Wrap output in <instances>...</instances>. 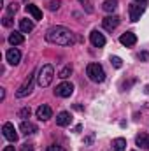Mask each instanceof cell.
<instances>
[{
    "label": "cell",
    "instance_id": "6da1fadb",
    "mask_svg": "<svg viewBox=\"0 0 149 151\" xmlns=\"http://www.w3.org/2000/svg\"><path fill=\"white\" fill-rule=\"evenodd\" d=\"M46 40L56 46H72L74 44V34L65 27H53L46 32Z\"/></svg>",
    "mask_w": 149,
    "mask_h": 151
},
{
    "label": "cell",
    "instance_id": "7a4b0ae2",
    "mask_svg": "<svg viewBox=\"0 0 149 151\" xmlns=\"http://www.w3.org/2000/svg\"><path fill=\"white\" fill-rule=\"evenodd\" d=\"M53 79H54V69H53V65L46 63V65H42V67L39 69L37 83H39V86H40V88L49 86V84L53 83Z\"/></svg>",
    "mask_w": 149,
    "mask_h": 151
},
{
    "label": "cell",
    "instance_id": "3957f363",
    "mask_svg": "<svg viewBox=\"0 0 149 151\" xmlns=\"http://www.w3.org/2000/svg\"><path fill=\"white\" fill-rule=\"evenodd\" d=\"M86 74L93 83H102L105 79V70H104V67L100 63H90L86 67Z\"/></svg>",
    "mask_w": 149,
    "mask_h": 151
},
{
    "label": "cell",
    "instance_id": "277c9868",
    "mask_svg": "<svg viewBox=\"0 0 149 151\" xmlns=\"http://www.w3.org/2000/svg\"><path fill=\"white\" fill-rule=\"evenodd\" d=\"M34 79H35V72H30V76L25 79V83L18 88V91H16V97L18 99H23V97H27L30 91H32V88H34Z\"/></svg>",
    "mask_w": 149,
    "mask_h": 151
},
{
    "label": "cell",
    "instance_id": "5b68a950",
    "mask_svg": "<svg viewBox=\"0 0 149 151\" xmlns=\"http://www.w3.org/2000/svg\"><path fill=\"white\" fill-rule=\"evenodd\" d=\"M72 93H74V84H72V83H67V81L60 83V84L56 86V90H54V95H56V97H62V99H67V97H70Z\"/></svg>",
    "mask_w": 149,
    "mask_h": 151
},
{
    "label": "cell",
    "instance_id": "8992f818",
    "mask_svg": "<svg viewBox=\"0 0 149 151\" xmlns=\"http://www.w3.org/2000/svg\"><path fill=\"white\" fill-rule=\"evenodd\" d=\"M2 132H4V137L7 141H11V142H16L18 141V132H16V128H14L12 123H4Z\"/></svg>",
    "mask_w": 149,
    "mask_h": 151
},
{
    "label": "cell",
    "instance_id": "52a82bcc",
    "mask_svg": "<svg viewBox=\"0 0 149 151\" xmlns=\"http://www.w3.org/2000/svg\"><path fill=\"white\" fill-rule=\"evenodd\" d=\"M5 60H7V63H11V65H18V63L21 62V53H19L16 47H11V49L5 53Z\"/></svg>",
    "mask_w": 149,
    "mask_h": 151
},
{
    "label": "cell",
    "instance_id": "ba28073f",
    "mask_svg": "<svg viewBox=\"0 0 149 151\" xmlns=\"http://www.w3.org/2000/svg\"><path fill=\"white\" fill-rule=\"evenodd\" d=\"M90 40H91V44H93L95 47H104V46H105V37H104V34H100L98 30H93V32H91Z\"/></svg>",
    "mask_w": 149,
    "mask_h": 151
},
{
    "label": "cell",
    "instance_id": "9c48e42d",
    "mask_svg": "<svg viewBox=\"0 0 149 151\" xmlns=\"http://www.w3.org/2000/svg\"><path fill=\"white\" fill-rule=\"evenodd\" d=\"M128 12H130V19H132V21H139V19H140V16L144 14V7H142V5H135V4H133V5H130V7H128Z\"/></svg>",
    "mask_w": 149,
    "mask_h": 151
},
{
    "label": "cell",
    "instance_id": "30bf717a",
    "mask_svg": "<svg viewBox=\"0 0 149 151\" xmlns=\"http://www.w3.org/2000/svg\"><path fill=\"white\" fill-rule=\"evenodd\" d=\"M51 116H53V111H51L49 106L42 104V106H39L37 107V118L40 119V121H46V119H49Z\"/></svg>",
    "mask_w": 149,
    "mask_h": 151
},
{
    "label": "cell",
    "instance_id": "8fae6325",
    "mask_svg": "<svg viewBox=\"0 0 149 151\" xmlns=\"http://www.w3.org/2000/svg\"><path fill=\"white\" fill-rule=\"evenodd\" d=\"M102 25H104V28H105V30L112 32V30L119 25V18H117V16H107V18H104V19H102Z\"/></svg>",
    "mask_w": 149,
    "mask_h": 151
},
{
    "label": "cell",
    "instance_id": "7c38bea8",
    "mask_svg": "<svg viewBox=\"0 0 149 151\" xmlns=\"http://www.w3.org/2000/svg\"><path fill=\"white\" fill-rule=\"evenodd\" d=\"M119 42H121L123 46L130 47V46H133V44L137 42V35H135L133 32H125V34L119 37Z\"/></svg>",
    "mask_w": 149,
    "mask_h": 151
},
{
    "label": "cell",
    "instance_id": "4fadbf2b",
    "mask_svg": "<svg viewBox=\"0 0 149 151\" xmlns=\"http://www.w3.org/2000/svg\"><path fill=\"white\" fill-rule=\"evenodd\" d=\"M19 130H21L25 135H32V134H35V132H37V127H35L32 121L23 119V121H21V125H19Z\"/></svg>",
    "mask_w": 149,
    "mask_h": 151
},
{
    "label": "cell",
    "instance_id": "5bb4252c",
    "mask_svg": "<svg viewBox=\"0 0 149 151\" xmlns=\"http://www.w3.org/2000/svg\"><path fill=\"white\" fill-rule=\"evenodd\" d=\"M70 121H72V116H70V113H67V111H62V113L56 116V125L58 127H67V125H70Z\"/></svg>",
    "mask_w": 149,
    "mask_h": 151
},
{
    "label": "cell",
    "instance_id": "9a60e30c",
    "mask_svg": "<svg viewBox=\"0 0 149 151\" xmlns=\"http://www.w3.org/2000/svg\"><path fill=\"white\" fill-rule=\"evenodd\" d=\"M23 32H12L11 35H9V44L11 46H19V44H23Z\"/></svg>",
    "mask_w": 149,
    "mask_h": 151
},
{
    "label": "cell",
    "instance_id": "2e32d148",
    "mask_svg": "<svg viewBox=\"0 0 149 151\" xmlns=\"http://www.w3.org/2000/svg\"><path fill=\"white\" fill-rule=\"evenodd\" d=\"M19 30H21L23 34H30V32L34 30V21H32V19H27V18L21 19V21H19Z\"/></svg>",
    "mask_w": 149,
    "mask_h": 151
},
{
    "label": "cell",
    "instance_id": "e0dca14e",
    "mask_svg": "<svg viewBox=\"0 0 149 151\" xmlns=\"http://www.w3.org/2000/svg\"><path fill=\"white\" fill-rule=\"evenodd\" d=\"M27 12L32 14L34 19H42V11L39 9L37 5H34V4H28V5H27Z\"/></svg>",
    "mask_w": 149,
    "mask_h": 151
},
{
    "label": "cell",
    "instance_id": "ac0fdd59",
    "mask_svg": "<svg viewBox=\"0 0 149 151\" xmlns=\"http://www.w3.org/2000/svg\"><path fill=\"white\" fill-rule=\"evenodd\" d=\"M112 148H114V151H126V141L123 137H117L112 141Z\"/></svg>",
    "mask_w": 149,
    "mask_h": 151
},
{
    "label": "cell",
    "instance_id": "d6986e66",
    "mask_svg": "<svg viewBox=\"0 0 149 151\" xmlns=\"http://www.w3.org/2000/svg\"><path fill=\"white\" fill-rule=\"evenodd\" d=\"M135 142H137V146H140V148H144V150H149V135H146V134L137 135Z\"/></svg>",
    "mask_w": 149,
    "mask_h": 151
},
{
    "label": "cell",
    "instance_id": "ffe728a7",
    "mask_svg": "<svg viewBox=\"0 0 149 151\" xmlns=\"http://www.w3.org/2000/svg\"><path fill=\"white\" fill-rule=\"evenodd\" d=\"M116 7H117V2H116V0H105L104 5H102V9H104L105 12H114Z\"/></svg>",
    "mask_w": 149,
    "mask_h": 151
},
{
    "label": "cell",
    "instance_id": "44dd1931",
    "mask_svg": "<svg viewBox=\"0 0 149 151\" xmlns=\"http://www.w3.org/2000/svg\"><path fill=\"white\" fill-rule=\"evenodd\" d=\"M70 74H72V67H70V65H65V67L60 70L58 77H62V79H67V77H69Z\"/></svg>",
    "mask_w": 149,
    "mask_h": 151
},
{
    "label": "cell",
    "instance_id": "7402d4cb",
    "mask_svg": "<svg viewBox=\"0 0 149 151\" xmlns=\"http://www.w3.org/2000/svg\"><path fill=\"white\" fill-rule=\"evenodd\" d=\"M111 63L116 67V69H121V67H123V62H121L119 56H111Z\"/></svg>",
    "mask_w": 149,
    "mask_h": 151
},
{
    "label": "cell",
    "instance_id": "603a6c76",
    "mask_svg": "<svg viewBox=\"0 0 149 151\" xmlns=\"http://www.w3.org/2000/svg\"><path fill=\"white\" fill-rule=\"evenodd\" d=\"M2 23H4V27H11V25H12V19H11V14H5V16L2 18Z\"/></svg>",
    "mask_w": 149,
    "mask_h": 151
},
{
    "label": "cell",
    "instance_id": "cb8c5ba5",
    "mask_svg": "<svg viewBox=\"0 0 149 151\" xmlns=\"http://www.w3.org/2000/svg\"><path fill=\"white\" fill-rule=\"evenodd\" d=\"M19 118H23V119L30 118V109H28V107H23V109L19 111Z\"/></svg>",
    "mask_w": 149,
    "mask_h": 151
},
{
    "label": "cell",
    "instance_id": "d4e9b609",
    "mask_svg": "<svg viewBox=\"0 0 149 151\" xmlns=\"http://www.w3.org/2000/svg\"><path fill=\"white\" fill-rule=\"evenodd\" d=\"M16 11H18V4H14V2L9 4V7H7V14H14Z\"/></svg>",
    "mask_w": 149,
    "mask_h": 151
},
{
    "label": "cell",
    "instance_id": "484cf974",
    "mask_svg": "<svg viewBox=\"0 0 149 151\" xmlns=\"http://www.w3.org/2000/svg\"><path fill=\"white\" fill-rule=\"evenodd\" d=\"M46 151H63V148L58 146V144H51V146H47V150Z\"/></svg>",
    "mask_w": 149,
    "mask_h": 151
},
{
    "label": "cell",
    "instance_id": "4316f807",
    "mask_svg": "<svg viewBox=\"0 0 149 151\" xmlns=\"http://www.w3.org/2000/svg\"><path fill=\"white\" fill-rule=\"evenodd\" d=\"M60 5H62V4H60L58 0H54V2H49V9H51V11H56Z\"/></svg>",
    "mask_w": 149,
    "mask_h": 151
},
{
    "label": "cell",
    "instance_id": "83f0119b",
    "mask_svg": "<svg viewBox=\"0 0 149 151\" xmlns=\"http://www.w3.org/2000/svg\"><path fill=\"white\" fill-rule=\"evenodd\" d=\"M21 151H34V146H32V144H23Z\"/></svg>",
    "mask_w": 149,
    "mask_h": 151
},
{
    "label": "cell",
    "instance_id": "f1b7e54d",
    "mask_svg": "<svg viewBox=\"0 0 149 151\" xmlns=\"http://www.w3.org/2000/svg\"><path fill=\"white\" fill-rule=\"evenodd\" d=\"M139 58H140V60H148V58H149V55L146 53V51H144V53H140V55H139Z\"/></svg>",
    "mask_w": 149,
    "mask_h": 151
},
{
    "label": "cell",
    "instance_id": "f546056e",
    "mask_svg": "<svg viewBox=\"0 0 149 151\" xmlns=\"http://www.w3.org/2000/svg\"><path fill=\"white\" fill-rule=\"evenodd\" d=\"M2 151H16V150H14V146H5Z\"/></svg>",
    "mask_w": 149,
    "mask_h": 151
},
{
    "label": "cell",
    "instance_id": "4dcf8cb0",
    "mask_svg": "<svg viewBox=\"0 0 149 151\" xmlns=\"http://www.w3.org/2000/svg\"><path fill=\"white\" fill-rule=\"evenodd\" d=\"M135 2H139V4H144V2H146V0H135Z\"/></svg>",
    "mask_w": 149,
    "mask_h": 151
}]
</instances>
